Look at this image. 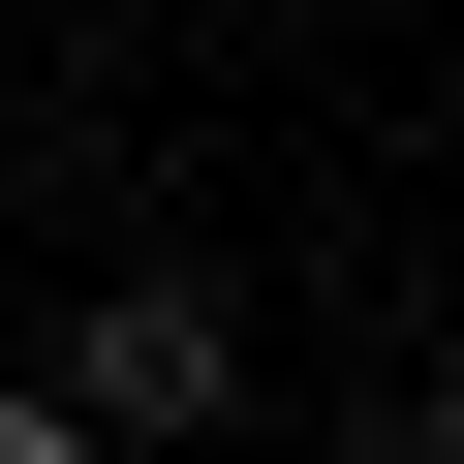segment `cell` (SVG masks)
<instances>
[{
  "instance_id": "1",
  "label": "cell",
  "mask_w": 464,
  "mask_h": 464,
  "mask_svg": "<svg viewBox=\"0 0 464 464\" xmlns=\"http://www.w3.org/2000/svg\"><path fill=\"white\" fill-rule=\"evenodd\" d=\"M32 402H63L93 464H155V433H248V310L155 248V279H93V310H63V372H32Z\"/></svg>"
},
{
  "instance_id": "2",
  "label": "cell",
  "mask_w": 464,
  "mask_h": 464,
  "mask_svg": "<svg viewBox=\"0 0 464 464\" xmlns=\"http://www.w3.org/2000/svg\"><path fill=\"white\" fill-rule=\"evenodd\" d=\"M0 464H93V433H63V402H32V372H0Z\"/></svg>"
},
{
  "instance_id": "3",
  "label": "cell",
  "mask_w": 464,
  "mask_h": 464,
  "mask_svg": "<svg viewBox=\"0 0 464 464\" xmlns=\"http://www.w3.org/2000/svg\"><path fill=\"white\" fill-rule=\"evenodd\" d=\"M402 464H464V372H433V402H402Z\"/></svg>"
}]
</instances>
